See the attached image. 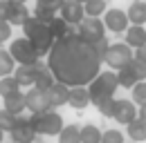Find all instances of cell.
I'll use <instances>...</instances> for the list:
<instances>
[{"label": "cell", "instance_id": "6da1fadb", "mask_svg": "<svg viewBox=\"0 0 146 143\" xmlns=\"http://www.w3.org/2000/svg\"><path fill=\"white\" fill-rule=\"evenodd\" d=\"M101 63L104 60L97 56L94 45L74 31L58 38L47 54V67L56 81L65 83L68 87L90 85L101 74Z\"/></svg>", "mask_w": 146, "mask_h": 143}, {"label": "cell", "instance_id": "7a4b0ae2", "mask_svg": "<svg viewBox=\"0 0 146 143\" xmlns=\"http://www.w3.org/2000/svg\"><path fill=\"white\" fill-rule=\"evenodd\" d=\"M25 38H29L32 40V45L36 47V54L38 58H43V56H47L50 49H52V45H54V36L50 31V27L47 25H43V22H38V18H29L27 20V25H25Z\"/></svg>", "mask_w": 146, "mask_h": 143}, {"label": "cell", "instance_id": "3957f363", "mask_svg": "<svg viewBox=\"0 0 146 143\" xmlns=\"http://www.w3.org/2000/svg\"><path fill=\"white\" fill-rule=\"evenodd\" d=\"M119 89V81H117V72H101L90 85H88V92H90V101L97 105L101 103L104 98H112L115 92Z\"/></svg>", "mask_w": 146, "mask_h": 143}, {"label": "cell", "instance_id": "277c9868", "mask_svg": "<svg viewBox=\"0 0 146 143\" xmlns=\"http://www.w3.org/2000/svg\"><path fill=\"white\" fill-rule=\"evenodd\" d=\"M29 121L34 125L36 134H43V136H58L61 130L65 127V125H63V116H61L58 112H54V110L34 112Z\"/></svg>", "mask_w": 146, "mask_h": 143}, {"label": "cell", "instance_id": "5b68a950", "mask_svg": "<svg viewBox=\"0 0 146 143\" xmlns=\"http://www.w3.org/2000/svg\"><path fill=\"white\" fill-rule=\"evenodd\" d=\"M9 54L14 56V60H16L18 65H34V63H38L36 47L32 45L29 38H16V40H11Z\"/></svg>", "mask_w": 146, "mask_h": 143}, {"label": "cell", "instance_id": "8992f818", "mask_svg": "<svg viewBox=\"0 0 146 143\" xmlns=\"http://www.w3.org/2000/svg\"><path fill=\"white\" fill-rule=\"evenodd\" d=\"M133 58H135V49L133 47H128L126 43H115V45L108 47V54H106V60L104 63H108L110 70H121V67H126Z\"/></svg>", "mask_w": 146, "mask_h": 143}, {"label": "cell", "instance_id": "52a82bcc", "mask_svg": "<svg viewBox=\"0 0 146 143\" xmlns=\"http://www.w3.org/2000/svg\"><path fill=\"white\" fill-rule=\"evenodd\" d=\"M76 34L81 36L83 40H88V43H97V40H101V38H106V25H104V20L101 18H83L81 22H79V31Z\"/></svg>", "mask_w": 146, "mask_h": 143}, {"label": "cell", "instance_id": "ba28073f", "mask_svg": "<svg viewBox=\"0 0 146 143\" xmlns=\"http://www.w3.org/2000/svg\"><path fill=\"white\" fill-rule=\"evenodd\" d=\"M128 14L124 9H108L106 14H104V25H106V29L112 31V34H126L128 29Z\"/></svg>", "mask_w": 146, "mask_h": 143}, {"label": "cell", "instance_id": "9c48e42d", "mask_svg": "<svg viewBox=\"0 0 146 143\" xmlns=\"http://www.w3.org/2000/svg\"><path fill=\"white\" fill-rule=\"evenodd\" d=\"M137 110H139V107H135V103L128 101V98H115L112 119H115L117 123H121V125H128V123H133V121L137 119Z\"/></svg>", "mask_w": 146, "mask_h": 143}, {"label": "cell", "instance_id": "30bf717a", "mask_svg": "<svg viewBox=\"0 0 146 143\" xmlns=\"http://www.w3.org/2000/svg\"><path fill=\"white\" fill-rule=\"evenodd\" d=\"M9 134H11V141L14 143H34L36 141V130H34L32 121L23 119V116H18V121H16L14 130Z\"/></svg>", "mask_w": 146, "mask_h": 143}, {"label": "cell", "instance_id": "8fae6325", "mask_svg": "<svg viewBox=\"0 0 146 143\" xmlns=\"http://www.w3.org/2000/svg\"><path fill=\"white\" fill-rule=\"evenodd\" d=\"M25 101H27V110H32V114H34V112H45V110H52L50 98H47V89L32 87L27 94H25Z\"/></svg>", "mask_w": 146, "mask_h": 143}, {"label": "cell", "instance_id": "7c38bea8", "mask_svg": "<svg viewBox=\"0 0 146 143\" xmlns=\"http://www.w3.org/2000/svg\"><path fill=\"white\" fill-rule=\"evenodd\" d=\"M61 18L68 22V25H79L83 18H86V9L81 2L76 0H65L61 5Z\"/></svg>", "mask_w": 146, "mask_h": 143}, {"label": "cell", "instance_id": "4fadbf2b", "mask_svg": "<svg viewBox=\"0 0 146 143\" xmlns=\"http://www.w3.org/2000/svg\"><path fill=\"white\" fill-rule=\"evenodd\" d=\"M38 67H40V63H34V65H18V67H16L14 78L20 83V87H34Z\"/></svg>", "mask_w": 146, "mask_h": 143}, {"label": "cell", "instance_id": "5bb4252c", "mask_svg": "<svg viewBox=\"0 0 146 143\" xmlns=\"http://www.w3.org/2000/svg\"><path fill=\"white\" fill-rule=\"evenodd\" d=\"M68 105L72 107V110H86V107L90 105V92H88V85H76V87H70Z\"/></svg>", "mask_w": 146, "mask_h": 143}, {"label": "cell", "instance_id": "9a60e30c", "mask_svg": "<svg viewBox=\"0 0 146 143\" xmlns=\"http://www.w3.org/2000/svg\"><path fill=\"white\" fill-rule=\"evenodd\" d=\"M32 18L29 14V9L25 7V5H20V2H11L9 5V16H7V22L11 25V27H25L27 25V20Z\"/></svg>", "mask_w": 146, "mask_h": 143}, {"label": "cell", "instance_id": "2e32d148", "mask_svg": "<svg viewBox=\"0 0 146 143\" xmlns=\"http://www.w3.org/2000/svg\"><path fill=\"white\" fill-rule=\"evenodd\" d=\"M47 98H50V105H52V107L68 105V98H70V87H68L65 83H58V81H56L54 85L47 89Z\"/></svg>", "mask_w": 146, "mask_h": 143}, {"label": "cell", "instance_id": "e0dca14e", "mask_svg": "<svg viewBox=\"0 0 146 143\" xmlns=\"http://www.w3.org/2000/svg\"><path fill=\"white\" fill-rule=\"evenodd\" d=\"M126 45L133 47V49H139L146 45V27H139V25H133L126 29Z\"/></svg>", "mask_w": 146, "mask_h": 143}, {"label": "cell", "instance_id": "ac0fdd59", "mask_svg": "<svg viewBox=\"0 0 146 143\" xmlns=\"http://www.w3.org/2000/svg\"><path fill=\"white\" fill-rule=\"evenodd\" d=\"M128 20L133 22V25H139V27H144L146 25V2L144 0H133V5L128 7Z\"/></svg>", "mask_w": 146, "mask_h": 143}, {"label": "cell", "instance_id": "d6986e66", "mask_svg": "<svg viewBox=\"0 0 146 143\" xmlns=\"http://www.w3.org/2000/svg\"><path fill=\"white\" fill-rule=\"evenodd\" d=\"M5 110H7V112H11V114H16V116H20V114H23V110H27L25 94H23V92H16V94L7 96V98H5Z\"/></svg>", "mask_w": 146, "mask_h": 143}, {"label": "cell", "instance_id": "ffe728a7", "mask_svg": "<svg viewBox=\"0 0 146 143\" xmlns=\"http://www.w3.org/2000/svg\"><path fill=\"white\" fill-rule=\"evenodd\" d=\"M126 132H128V139H130V141H137V143L146 141V123L142 119H135L133 123H128Z\"/></svg>", "mask_w": 146, "mask_h": 143}, {"label": "cell", "instance_id": "44dd1931", "mask_svg": "<svg viewBox=\"0 0 146 143\" xmlns=\"http://www.w3.org/2000/svg\"><path fill=\"white\" fill-rule=\"evenodd\" d=\"M54 83H56V78H54V74H52V70L45 67V65H40V67H38V74H36V83H34V87L50 89Z\"/></svg>", "mask_w": 146, "mask_h": 143}, {"label": "cell", "instance_id": "7402d4cb", "mask_svg": "<svg viewBox=\"0 0 146 143\" xmlns=\"http://www.w3.org/2000/svg\"><path fill=\"white\" fill-rule=\"evenodd\" d=\"M14 72H16V60H14V56L9 52H5V49H0V78L14 76Z\"/></svg>", "mask_w": 146, "mask_h": 143}, {"label": "cell", "instance_id": "603a6c76", "mask_svg": "<svg viewBox=\"0 0 146 143\" xmlns=\"http://www.w3.org/2000/svg\"><path fill=\"white\" fill-rule=\"evenodd\" d=\"M58 143H81V127L79 125H65L58 134Z\"/></svg>", "mask_w": 146, "mask_h": 143}, {"label": "cell", "instance_id": "cb8c5ba5", "mask_svg": "<svg viewBox=\"0 0 146 143\" xmlns=\"http://www.w3.org/2000/svg\"><path fill=\"white\" fill-rule=\"evenodd\" d=\"M83 9H86L88 18H101L108 11V5H106V0H90V2L83 5Z\"/></svg>", "mask_w": 146, "mask_h": 143}, {"label": "cell", "instance_id": "d4e9b609", "mask_svg": "<svg viewBox=\"0 0 146 143\" xmlns=\"http://www.w3.org/2000/svg\"><path fill=\"white\" fill-rule=\"evenodd\" d=\"M101 134L104 132L97 125L88 123V125L81 127V143H101Z\"/></svg>", "mask_w": 146, "mask_h": 143}, {"label": "cell", "instance_id": "484cf974", "mask_svg": "<svg viewBox=\"0 0 146 143\" xmlns=\"http://www.w3.org/2000/svg\"><path fill=\"white\" fill-rule=\"evenodd\" d=\"M117 81H119V87H126V89H133L135 83H139L137 76L133 74V70H130L128 65L121 67V70H117Z\"/></svg>", "mask_w": 146, "mask_h": 143}, {"label": "cell", "instance_id": "4316f807", "mask_svg": "<svg viewBox=\"0 0 146 143\" xmlns=\"http://www.w3.org/2000/svg\"><path fill=\"white\" fill-rule=\"evenodd\" d=\"M16 92H20V83L14 78V76H5V78H0V96H2V98L11 96V94H16Z\"/></svg>", "mask_w": 146, "mask_h": 143}, {"label": "cell", "instance_id": "83f0119b", "mask_svg": "<svg viewBox=\"0 0 146 143\" xmlns=\"http://www.w3.org/2000/svg\"><path fill=\"white\" fill-rule=\"evenodd\" d=\"M50 31H52V36H54V40H58V38H63V36L70 34V29H68V22L63 20V18H54L50 25Z\"/></svg>", "mask_w": 146, "mask_h": 143}, {"label": "cell", "instance_id": "f1b7e54d", "mask_svg": "<svg viewBox=\"0 0 146 143\" xmlns=\"http://www.w3.org/2000/svg\"><path fill=\"white\" fill-rule=\"evenodd\" d=\"M101 143H126V134L121 130H104L101 134Z\"/></svg>", "mask_w": 146, "mask_h": 143}, {"label": "cell", "instance_id": "f546056e", "mask_svg": "<svg viewBox=\"0 0 146 143\" xmlns=\"http://www.w3.org/2000/svg\"><path fill=\"white\" fill-rule=\"evenodd\" d=\"M133 103L135 105H146V81H139L133 85Z\"/></svg>", "mask_w": 146, "mask_h": 143}, {"label": "cell", "instance_id": "4dcf8cb0", "mask_svg": "<svg viewBox=\"0 0 146 143\" xmlns=\"http://www.w3.org/2000/svg\"><path fill=\"white\" fill-rule=\"evenodd\" d=\"M16 121H18V116H16V114L7 112L5 107L0 110V127H2L5 132H11V130H14V125H16Z\"/></svg>", "mask_w": 146, "mask_h": 143}, {"label": "cell", "instance_id": "1f68e13d", "mask_svg": "<svg viewBox=\"0 0 146 143\" xmlns=\"http://www.w3.org/2000/svg\"><path fill=\"white\" fill-rule=\"evenodd\" d=\"M65 0H36V9H43V11H61V5H63Z\"/></svg>", "mask_w": 146, "mask_h": 143}, {"label": "cell", "instance_id": "d6a6232c", "mask_svg": "<svg viewBox=\"0 0 146 143\" xmlns=\"http://www.w3.org/2000/svg\"><path fill=\"white\" fill-rule=\"evenodd\" d=\"M97 110L101 116H112L115 112V98H104L101 103H97Z\"/></svg>", "mask_w": 146, "mask_h": 143}, {"label": "cell", "instance_id": "836d02e7", "mask_svg": "<svg viewBox=\"0 0 146 143\" xmlns=\"http://www.w3.org/2000/svg\"><path fill=\"white\" fill-rule=\"evenodd\" d=\"M128 67H130L133 74L137 76V81H146V65H144V63H139V60H135V58H133V60L128 63Z\"/></svg>", "mask_w": 146, "mask_h": 143}, {"label": "cell", "instance_id": "e575fe53", "mask_svg": "<svg viewBox=\"0 0 146 143\" xmlns=\"http://www.w3.org/2000/svg\"><path fill=\"white\" fill-rule=\"evenodd\" d=\"M11 40V25L7 20H0V45Z\"/></svg>", "mask_w": 146, "mask_h": 143}, {"label": "cell", "instance_id": "d590c367", "mask_svg": "<svg viewBox=\"0 0 146 143\" xmlns=\"http://www.w3.org/2000/svg\"><path fill=\"white\" fill-rule=\"evenodd\" d=\"M108 40H106V38H101V40H97V43H94V52H97V56H99V58H101V60H106V54H108Z\"/></svg>", "mask_w": 146, "mask_h": 143}, {"label": "cell", "instance_id": "8d00e7d4", "mask_svg": "<svg viewBox=\"0 0 146 143\" xmlns=\"http://www.w3.org/2000/svg\"><path fill=\"white\" fill-rule=\"evenodd\" d=\"M9 0H0V20H7V16H9Z\"/></svg>", "mask_w": 146, "mask_h": 143}, {"label": "cell", "instance_id": "74e56055", "mask_svg": "<svg viewBox=\"0 0 146 143\" xmlns=\"http://www.w3.org/2000/svg\"><path fill=\"white\" fill-rule=\"evenodd\" d=\"M135 60H139V63H144V65H146V45H144V47H139V49H135Z\"/></svg>", "mask_w": 146, "mask_h": 143}, {"label": "cell", "instance_id": "f35d334b", "mask_svg": "<svg viewBox=\"0 0 146 143\" xmlns=\"http://www.w3.org/2000/svg\"><path fill=\"white\" fill-rule=\"evenodd\" d=\"M137 119H142L146 123V105H139V110H137Z\"/></svg>", "mask_w": 146, "mask_h": 143}, {"label": "cell", "instance_id": "ab89813d", "mask_svg": "<svg viewBox=\"0 0 146 143\" xmlns=\"http://www.w3.org/2000/svg\"><path fill=\"white\" fill-rule=\"evenodd\" d=\"M0 143H5V130L0 127Z\"/></svg>", "mask_w": 146, "mask_h": 143}, {"label": "cell", "instance_id": "60d3db41", "mask_svg": "<svg viewBox=\"0 0 146 143\" xmlns=\"http://www.w3.org/2000/svg\"><path fill=\"white\" fill-rule=\"evenodd\" d=\"M9 2H20V5H25L27 0H9Z\"/></svg>", "mask_w": 146, "mask_h": 143}, {"label": "cell", "instance_id": "b9f144b4", "mask_svg": "<svg viewBox=\"0 0 146 143\" xmlns=\"http://www.w3.org/2000/svg\"><path fill=\"white\" fill-rule=\"evenodd\" d=\"M76 2H81V5H86V2H90V0H76Z\"/></svg>", "mask_w": 146, "mask_h": 143}, {"label": "cell", "instance_id": "7bdbcfd3", "mask_svg": "<svg viewBox=\"0 0 146 143\" xmlns=\"http://www.w3.org/2000/svg\"><path fill=\"white\" fill-rule=\"evenodd\" d=\"M34 143H36V141H34ZM38 143H40V141H38Z\"/></svg>", "mask_w": 146, "mask_h": 143}, {"label": "cell", "instance_id": "ee69618b", "mask_svg": "<svg viewBox=\"0 0 146 143\" xmlns=\"http://www.w3.org/2000/svg\"><path fill=\"white\" fill-rule=\"evenodd\" d=\"M11 143H14V141H11Z\"/></svg>", "mask_w": 146, "mask_h": 143}]
</instances>
